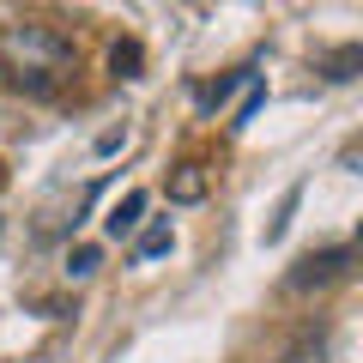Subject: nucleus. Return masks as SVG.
I'll return each mask as SVG.
<instances>
[{
    "mask_svg": "<svg viewBox=\"0 0 363 363\" xmlns=\"http://www.w3.org/2000/svg\"><path fill=\"white\" fill-rule=\"evenodd\" d=\"M73 67H79V49L61 25H49V18H13V25H0V73H6L13 91L55 97L73 79Z\"/></svg>",
    "mask_w": 363,
    "mask_h": 363,
    "instance_id": "1",
    "label": "nucleus"
},
{
    "mask_svg": "<svg viewBox=\"0 0 363 363\" xmlns=\"http://www.w3.org/2000/svg\"><path fill=\"white\" fill-rule=\"evenodd\" d=\"M260 104H267V91H260V85H255V91H248V104H242V109H236V121H230V128H248V121H255V116H260Z\"/></svg>",
    "mask_w": 363,
    "mask_h": 363,
    "instance_id": "10",
    "label": "nucleus"
},
{
    "mask_svg": "<svg viewBox=\"0 0 363 363\" xmlns=\"http://www.w3.org/2000/svg\"><path fill=\"white\" fill-rule=\"evenodd\" d=\"M357 67H363V49H357V43H345V49H333L321 61V73L327 79H357Z\"/></svg>",
    "mask_w": 363,
    "mask_h": 363,
    "instance_id": "5",
    "label": "nucleus"
},
{
    "mask_svg": "<svg viewBox=\"0 0 363 363\" xmlns=\"http://www.w3.org/2000/svg\"><path fill=\"white\" fill-rule=\"evenodd\" d=\"M140 61H145V55H140V43H116V49H109V67H116V73L121 79H140Z\"/></svg>",
    "mask_w": 363,
    "mask_h": 363,
    "instance_id": "6",
    "label": "nucleus"
},
{
    "mask_svg": "<svg viewBox=\"0 0 363 363\" xmlns=\"http://www.w3.org/2000/svg\"><path fill=\"white\" fill-rule=\"evenodd\" d=\"M97 248H73V255H67V272H73V279H91V272H97Z\"/></svg>",
    "mask_w": 363,
    "mask_h": 363,
    "instance_id": "8",
    "label": "nucleus"
},
{
    "mask_svg": "<svg viewBox=\"0 0 363 363\" xmlns=\"http://www.w3.org/2000/svg\"><path fill=\"white\" fill-rule=\"evenodd\" d=\"M140 212H145V194H121L116 200V206H109V236H116V242H121V236H133V230H140Z\"/></svg>",
    "mask_w": 363,
    "mask_h": 363,
    "instance_id": "4",
    "label": "nucleus"
},
{
    "mask_svg": "<svg viewBox=\"0 0 363 363\" xmlns=\"http://www.w3.org/2000/svg\"><path fill=\"white\" fill-rule=\"evenodd\" d=\"M206 164H176L169 169V200H176V206H200V200H206Z\"/></svg>",
    "mask_w": 363,
    "mask_h": 363,
    "instance_id": "3",
    "label": "nucleus"
},
{
    "mask_svg": "<svg viewBox=\"0 0 363 363\" xmlns=\"http://www.w3.org/2000/svg\"><path fill=\"white\" fill-rule=\"evenodd\" d=\"M345 267H351V248L339 242V248H315V255H303L297 267L285 272V285L291 291H321V285H333V279H345Z\"/></svg>",
    "mask_w": 363,
    "mask_h": 363,
    "instance_id": "2",
    "label": "nucleus"
},
{
    "mask_svg": "<svg viewBox=\"0 0 363 363\" xmlns=\"http://www.w3.org/2000/svg\"><path fill=\"white\" fill-rule=\"evenodd\" d=\"M133 255H140V260H157V255H169V230H164V224H152V230L140 236V248H133Z\"/></svg>",
    "mask_w": 363,
    "mask_h": 363,
    "instance_id": "7",
    "label": "nucleus"
},
{
    "mask_svg": "<svg viewBox=\"0 0 363 363\" xmlns=\"http://www.w3.org/2000/svg\"><path fill=\"white\" fill-rule=\"evenodd\" d=\"M242 79H248V73H230V79H218V85H212V91H200V104H206V109H218L224 97H230V91L242 85Z\"/></svg>",
    "mask_w": 363,
    "mask_h": 363,
    "instance_id": "9",
    "label": "nucleus"
}]
</instances>
